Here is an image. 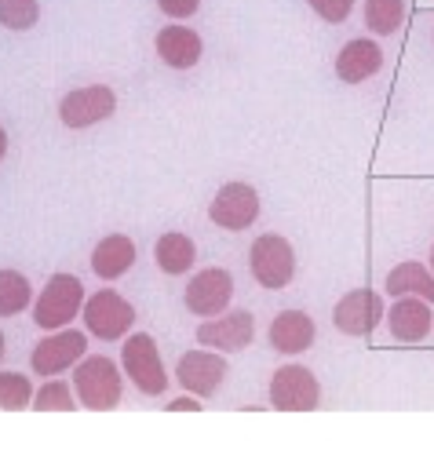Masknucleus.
<instances>
[{
	"label": "nucleus",
	"instance_id": "0eeeda50",
	"mask_svg": "<svg viewBox=\"0 0 434 463\" xmlns=\"http://www.w3.org/2000/svg\"><path fill=\"white\" fill-rule=\"evenodd\" d=\"M118 109V95L114 88L106 84H84V88H73L70 95H62L59 102V121L66 128H91L106 118H114Z\"/></svg>",
	"mask_w": 434,
	"mask_h": 463
},
{
	"label": "nucleus",
	"instance_id": "f3484780",
	"mask_svg": "<svg viewBox=\"0 0 434 463\" xmlns=\"http://www.w3.org/2000/svg\"><path fill=\"white\" fill-rule=\"evenodd\" d=\"M380 66H383V52H380V44L369 41V37L344 44L340 55H336V77H340L344 84H362V80L376 77Z\"/></svg>",
	"mask_w": 434,
	"mask_h": 463
},
{
	"label": "nucleus",
	"instance_id": "f8f14e48",
	"mask_svg": "<svg viewBox=\"0 0 434 463\" xmlns=\"http://www.w3.org/2000/svg\"><path fill=\"white\" fill-rule=\"evenodd\" d=\"M227 358L215 354V351H186L175 365V376H179V387H186L193 398H212L215 391L223 387L227 380Z\"/></svg>",
	"mask_w": 434,
	"mask_h": 463
},
{
	"label": "nucleus",
	"instance_id": "9d476101",
	"mask_svg": "<svg viewBox=\"0 0 434 463\" xmlns=\"http://www.w3.org/2000/svg\"><path fill=\"white\" fill-rule=\"evenodd\" d=\"M252 335H256V321L249 310H223L220 317H208L197 325V343L212 346V351H223V354L245 351Z\"/></svg>",
	"mask_w": 434,
	"mask_h": 463
},
{
	"label": "nucleus",
	"instance_id": "aec40b11",
	"mask_svg": "<svg viewBox=\"0 0 434 463\" xmlns=\"http://www.w3.org/2000/svg\"><path fill=\"white\" fill-rule=\"evenodd\" d=\"M154 260L165 274H186L197 260V245L186 234H179V230H168V234H161L154 245Z\"/></svg>",
	"mask_w": 434,
	"mask_h": 463
},
{
	"label": "nucleus",
	"instance_id": "4468645a",
	"mask_svg": "<svg viewBox=\"0 0 434 463\" xmlns=\"http://www.w3.org/2000/svg\"><path fill=\"white\" fill-rule=\"evenodd\" d=\"M383 317H387V328H391V335H394L398 343H420V339H427L430 328H434L430 307H427L423 299H412V296L394 299V307H391Z\"/></svg>",
	"mask_w": 434,
	"mask_h": 463
},
{
	"label": "nucleus",
	"instance_id": "7c9ffc66",
	"mask_svg": "<svg viewBox=\"0 0 434 463\" xmlns=\"http://www.w3.org/2000/svg\"><path fill=\"white\" fill-rule=\"evenodd\" d=\"M430 270H434V245H430Z\"/></svg>",
	"mask_w": 434,
	"mask_h": 463
},
{
	"label": "nucleus",
	"instance_id": "9b49d317",
	"mask_svg": "<svg viewBox=\"0 0 434 463\" xmlns=\"http://www.w3.org/2000/svg\"><path fill=\"white\" fill-rule=\"evenodd\" d=\"M256 215H259V194L249 183L220 186V194H215L212 204H208V219L215 226H223V230H234V234L238 230H249L256 222Z\"/></svg>",
	"mask_w": 434,
	"mask_h": 463
},
{
	"label": "nucleus",
	"instance_id": "2eb2a0df",
	"mask_svg": "<svg viewBox=\"0 0 434 463\" xmlns=\"http://www.w3.org/2000/svg\"><path fill=\"white\" fill-rule=\"evenodd\" d=\"M136 267V241L128 234H106L91 249V270L102 281H118Z\"/></svg>",
	"mask_w": 434,
	"mask_h": 463
},
{
	"label": "nucleus",
	"instance_id": "f03ea898",
	"mask_svg": "<svg viewBox=\"0 0 434 463\" xmlns=\"http://www.w3.org/2000/svg\"><path fill=\"white\" fill-rule=\"evenodd\" d=\"M84 307V285L73 274H52L48 285L41 288L37 303H33V321L44 332H59L70 328V321L80 314Z\"/></svg>",
	"mask_w": 434,
	"mask_h": 463
},
{
	"label": "nucleus",
	"instance_id": "5701e85b",
	"mask_svg": "<svg viewBox=\"0 0 434 463\" xmlns=\"http://www.w3.org/2000/svg\"><path fill=\"white\" fill-rule=\"evenodd\" d=\"M30 405H33L37 412H73V409H80L77 398H73V387L62 383V380H48V383L33 394Z\"/></svg>",
	"mask_w": 434,
	"mask_h": 463
},
{
	"label": "nucleus",
	"instance_id": "6ab92c4d",
	"mask_svg": "<svg viewBox=\"0 0 434 463\" xmlns=\"http://www.w3.org/2000/svg\"><path fill=\"white\" fill-rule=\"evenodd\" d=\"M387 296L401 299V296H412V299H423V303H434V274L420 263H398L391 274H387Z\"/></svg>",
	"mask_w": 434,
	"mask_h": 463
},
{
	"label": "nucleus",
	"instance_id": "f257e3e1",
	"mask_svg": "<svg viewBox=\"0 0 434 463\" xmlns=\"http://www.w3.org/2000/svg\"><path fill=\"white\" fill-rule=\"evenodd\" d=\"M73 398L77 405L84 409H95V412H110L121 405L125 398V380H121V369L114 358L106 354H84L77 365H73Z\"/></svg>",
	"mask_w": 434,
	"mask_h": 463
},
{
	"label": "nucleus",
	"instance_id": "7ed1b4c3",
	"mask_svg": "<svg viewBox=\"0 0 434 463\" xmlns=\"http://www.w3.org/2000/svg\"><path fill=\"white\" fill-rule=\"evenodd\" d=\"M80 317H84V328H88L95 339L110 343V339H121V335L132 332V325H136V307H132L121 292H114V288H99V292H91V296L84 299Z\"/></svg>",
	"mask_w": 434,
	"mask_h": 463
},
{
	"label": "nucleus",
	"instance_id": "6e6552de",
	"mask_svg": "<svg viewBox=\"0 0 434 463\" xmlns=\"http://www.w3.org/2000/svg\"><path fill=\"white\" fill-rule=\"evenodd\" d=\"M270 405L278 412H310L321 405V383L303 365H281L270 376Z\"/></svg>",
	"mask_w": 434,
	"mask_h": 463
},
{
	"label": "nucleus",
	"instance_id": "c85d7f7f",
	"mask_svg": "<svg viewBox=\"0 0 434 463\" xmlns=\"http://www.w3.org/2000/svg\"><path fill=\"white\" fill-rule=\"evenodd\" d=\"M5 154H8V132L0 128V161H5Z\"/></svg>",
	"mask_w": 434,
	"mask_h": 463
},
{
	"label": "nucleus",
	"instance_id": "423d86ee",
	"mask_svg": "<svg viewBox=\"0 0 434 463\" xmlns=\"http://www.w3.org/2000/svg\"><path fill=\"white\" fill-rule=\"evenodd\" d=\"M88 354V335L77 332V328H59V332H48L30 354V365H33V376H62L66 369H73L80 358Z\"/></svg>",
	"mask_w": 434,
	"mask_h": 463
},
{
	"label": "nucleus",
	"instance_id": "b1692460",
	"mask_svg": "<svg viewBox=\"0 0 434 463\" xmlns=\"http://www.w3.org/2000/svg\"><path fill=\"white\" fill-rule=\"evenodd\" d=\"M30 402H33L30 376H23V373H0V409L19 412V409H30Z\"/></svg>",
	"mask_w": 434,
	"mask_h": 463
},
{
	"label": "nucleus",
	"instance_id": "39448f33",
	"mask_svg": "<svg viewBox=\"0 0 434 463\" xmlns=\"http://www.w3.org/2000/svg\"><path fill=\"white\" fill-rule=\"evenodd\" d=\"M249 267H252V278L263 288H288V281L296 278V252H292L288 238L263 234V238L252 241Z\"/></svg>",
	"mask_w": 434,
	"mask_h": 463
},
{
	"label": "nucleus",
	"instance_id": "bb28decb",
	"mask_svg": "<svg viewBox=\"0 0 434 463\" xmlns=\"http://www.w3.org/2000/svg\"><path fill=\"white\" fill-rule=\"evenodd\" d=\"M157 8L168 15V19H190L197 8H201V0H157Z\"/></svg>",
	"mask_w": 434,
	"mask_h": 463
},
{
	"label": "nucleus",
	"instance_id": "4be33fe9",
	"mask_svg": "<svg viewBox=\"0 0 434 463\" xmlns=\"http://www.w3.org/2000/svg\"><path fill=\"white\" fill-rule=\"evenodd\" d=\"M405 19V0H365V26L380 37L398 33Z\"/></svg>",
	"mask_w": 434,
	"mask_h": 463
},
{
	"label": "nucleus",
	"instance_id": "cd10ccee",
	"mask_svg": "<svg viewBox=\"0 0 434 463\" xmlns=\"http://www.w3.org/2000/svg\"><path fill=\"white\" fill-rule=\"evenodd\" d=\"M168 409H172V412H197V409H201V402H197V398H175Z\"/></svg>",
	"mask_w": 434,
	"mask_h": 463
},
{
	"label": "nucleus",
	"instance_id": "dca6fc26",
	"mask_svg": "<svg viewBox=\"0 0 434 463\" xmlns=\"http://www.w3.org/2000/svg\"><path fill=\"white\" fill-rule=\"evenodd\" d=\"M154 44H157V55L165 59V66H172V70H193L204 55L201 33L190 26H165Z\"/></svg>",
	"mask_w": 434,
	"mask_h": 463
},
{
	"label": "nucleus",
	"instance_id": "c756f323",
	"mask_svg": "<svg viewBox=\"0 0 434 463\" xmlns=\"http://www.w3.org/2000/svg\"><path fill=\"white\" fill-rule=\"evenodd\" d=\"M5 351H8V343H5V332H0V362H5Z\"/></svg>",
	"mask_w": 434,
	"mask_h": 463
},
{
	"label": "nucleus",
	"instance_id": "393cba45",
	"mask_svg": "<svg viewBox=\"0 0 434 463\" xmlns=\"http://www.w3.org/2000/svg\"><path fill=\"white\" fill-rule=\"evenodd\" d=\"M41 19L37 0H0V26L8 30H33Z\"/></svg>",
	"mask_w": 434,
	"mask_h": 463
},
{
	"label": "nucleus",
	"instance_id": "1a4fd4ad",
	"mask_svg": "<svg viewBox=\"0 0 434 463\" xmlns=\"http://www.w3.org/2000/svg\"><path fill=\"white\" fill-rule=\"evenodd\" d=\"M231 299H234V278L223 267H208V270L193 274L183 292L186 310L197 317H220L231 307Z\"/></svg>",
	"mask_w": 434,
	"mask_h": 463
},
{
	"label": "nucleus",
	"instance_id": "20e7f679",
	"mask_svg": "<svg viewBox=\"0 0 434 463\" xmlns=\"http://www.w3.org/2000/svg\"><path fill=\"white\" fill-rule=\"evenodd\" d=\"M121 369L150 398L165 394V387H168V373H165L161 351H157V343H154L150 332H136V335L125 339V346H121Z\"/></svg>",
	"mask_w": 434,
	"mask_h": 463
},
{
	"label": "nucleus",
	"instance_id": "ddd939ff",
	"mask_svg": "<svg viewBox=\"0 0 434 463\" xmlns=\"http://www.w3.org/2000/svg\"><path fill=\"white\" fill-rule=\"evenodd\" d=\"M333 321L344 335H369L383 321V296L373 288H354L333 307Z\"/></svg>",
	"mask_w": 434,
	"mask_h": 463
},
{
	"label": "nucleus",
	"instance_id": "a878e982",
	"mask_svg": "<svg viewBox=\"0 0 434 463\" xmlns=\"http://www.w3.org/2000/svg\"><path fill=\"white\" fill-rule=\"evenodd\" d=\"M307 5H310L314 15L325 19V23H344V19L354 12V0H307Z\"/></svg>",
	"mask_w": 434,
	"mask_h": 463
},
{
	"label": "nucleus",
	"instance_id": "a211bd4d",
	"mask_svg": "<svg viewBox=\"0 0 434 463\" xmlns=\"http://www.w3.org/2000/svg\"><path fill=\"white\" fill-rule=\"evenodd\" d=\"M314 321L303 314V310H281L270 325V343H274V351L281 354H303L314 346Z\"/></svg>",
	"mask_w": 434,
	"mask_h": 463
},
{
	"label": "nucleus",
	"instance_id": "412c9836",
	"mask_svg": "<svg viewBox=\"0 0 434 463\" xmlns=\"http://www.w3.org/2000/svg\"><path fill=\"white\" fill-rule=\"evenodd\" d=\"M33 303V285L19 270H0V317H15Z\"/></svg>",
	"mask_w": 434,
	"mask_h": 463
}]
</instances>
